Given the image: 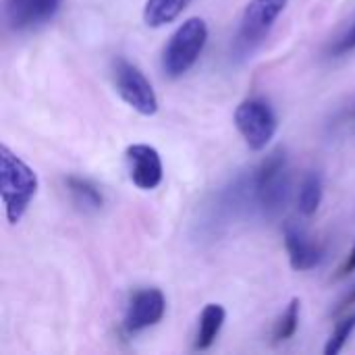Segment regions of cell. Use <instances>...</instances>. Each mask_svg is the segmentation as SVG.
Returning <instances> with one entry per match:
<instances>
[{
    "mask_svg": "<svg viewBox=\"0 0 355 355\" xmlns=\"http://www.w3.org/2000/svg\"><path fill=\"white\" fill-rule=\"evenodd\" d=\"M227 320V310L220 304H208L200 314V329L196 337V349L206 352L214 345L218 333L223 331V324Z\"/></svg>",
    "mask_w": 355,
    "mask_h": 355,
    "instance_id": "obj_12",
    "label": "cell"
},
{
    "mask_svg": "<svg viewBox=\"0 0 355 355\" xmlns=\"http://www.w3.org/2000/svg\"><path fill=\"white\" fill-rule=\"evenodd\" d=\"M37 185L35 171L15 156L6 146H0V196L10 225L21 223L37 193Z\"/></svg>",
    "mask_w": 355,
    "mask_h": 355,
    "instance_id": "obj_1",
    "label": "cell"
},
{
    "mask_svg": "<svg viewBox=\"0 0 355 355\" xmlns=\"http://www.w3.org/2000/svg\"><path fill=\"white\" fill-rule=\"evenodd\" d=\"M283 237H285V248H287L289 262H291L293 270L306 272V270H314L316 266L322 264L324 248L318 241H312L304 233L302 227H297L295 223H285Z\"/></svg>",
    "mask_w": 355,
    "mask_h": 355,
    "instance_id": "obj_10",
    "label": "cell"
},
{
    "mask_svg": "<svg viewBox=\"0 0 355 355\" xmlns=\"http://www.w3.org/2000/svg\"><path fill=\"white\" fill-rule=\"evenodd\" d=\"M125 158L129 166V177L135 187L144 191H152L162 183L164 168L156 148L148 144H131L125 152Z\"/></svg>",
    "mask_w": 355,
    "mask_h": 355,
    "instance_id": "obj_8",
    "label": "cell"
},
{
    "mask_svg": "<svg viewBox=\"0 0 355 355\" xmlns=\"http://www.w3.org/2000/svg\"><path fill=\"white\" fill-rule=\"evenodd\" d=\"M254 200L266 216H277L289 202L291 177L285 150H275L254 173Z\"/></svg>",
    "mask_w": 355,
    "mask_h": 355,
    "instance_id": "obj_2",
    "label": "cell"
},
{
    "mask_svg": "<svg viewBox=\"0 0 355 355\" xmlns=\"http://www.w3.org/2000/svg\"><path fill=\"white\" fill-rule=\"evenodd\" d=\"M354 331H355V314L347 316V318H343L341 322H337V327H335V331H333V335H331V339H329V343H327V347H324V354L327 355L341 354V349L345 347V343L349 341V337L354 335Z\"/></svg>",
    "mask_w": 355,
    "mask_h": 355,
    "instance_id": "obj_16",
    "label": "cell"
},
{
    "mask_svg": "<svg viewBox=\"0 0 355 355\" xmlns=\"http://www.w3.org/2000/svg\"><path fill=\"white\" fill-rule=\"evenodd\" d=\"M191 0H148L144 6V21L148 27H164L179 19Z\"/></svg>",
    "mask_w": 355,
    "mask_h": 355,
    "instance_id": "obj_13",
    "label": "cell"
},
{
    "mask_svg": "<svg viewBox=\"0 0 355 355\" xmlns=\"http://www.w3.org/2000/svg\"><path fill=\"white\" fill-rule=\"evenodd\" d=\"M62 0H4V21L12 31H27L54 19Z\"/></svg>",
    "mask_w": 355,
    "mask_h": 355,
    "instance_id": "obj_9",
    "label": "cell"
},
{
    "mask_svg": "<svg viewBox=\"0 0 355 355\" xmlns=\"http://www.w3.org/2000/svg\"><path fill=\"white\" fill-rule=\"evenodd\" d=\"M64 185H67V191H69L73 204L81 212L94 214V212H100L102 210L104 196H102V191L89 179H83V177H77V175H69L64 179Z\"/></svg>",
    "mask_w": 355,
    "mask_h": 355,
    "instance_id": "obj_11",
    "label": "cell"
},
{
    "mask_svg": "<svg viewBox=\"0 0 355 355\" xmlns=\"http://www.w3.org/2000/svg\"><path fill=\"white\" fill-rule=\"evenodd\" d=\"M322 202V177L318 173H308L300 185V212L304 216H314Z\"/></svg>",
    "mask_w": 355,
    "mask_h": 355,
    "instance_id": "obj_14",
    "label": "cell"
},
{
    "mask_svg": "<svg viewBox=\"0 0 355 355\" xmlns=\"http://www.w3.org/2000/svg\"><path fill=\"white\" fill-rule=\"evenodd\" d=\"M112 79L123 102L129 104L135 112L144 116H154L158 112L156 92L139 67L119 56L112 60Z\"/></svg>",
    "mask_w": 355,
    "mask_h": 355,
    "instance_id": "obj_6",
    "label": "cell"
},
{
    "mask_svg": "<svg viewBox=\"0 0 355 355\" xmlns=\"http://www.w3.org/2000/svg\"><path fill=\"white\" fill-rule=\"evenodd\" d=\"M354 272H355V245H354V250L349 252L347 260L343 262V266L339 268L337 279H345V277H349V275H354Z\"/></svg>",
    "mask_w": 355,
    "mask_h": 355,
    "instance_id": "obj_18",
    "label": "cell"
},
{
    "mask_svg": "<svg viewBox=\"0 0 355 355\" xmlns=\"http://www.w3.org/2000/svg\"><path fill=\"white\" fill-rule=\"evenodd\" d=\"M166 312V300L162 295L160 289H139L133 293L127 312H125V320H123V329L129 335H135L139 331H146L154 324H158L164 318Z\"/></svg>",
    "mask_w": 355,
    "mask_h": 355,
    "instance_id": "obj_7",
    "label": "cell"
},
{
    "mask_svg": "<svg viewBox=\"0 0 355 355\" xmlns=\"http://www.w3.org/2000/svg\"><path fill=\"white\" fill-rule=\"evenodd\" d=\"M235 127L245 139L248 148L262 152L277 135L279 121L272 106L262 98H248L235 108Z\"/></svg>",
    "mask_w": 355,
    "mask_h": 355,
    "instance_id": "obj_5",
    "label": "cell"
},
{
    "mask_svg": "<svg viewBox=\"0 0 355 355\" xmlns=\"http://www.w3.org/2000/svg\"><path fill=\"white\" fill-rule=\"evenodd\" d=\"M300 300L293 297L287 306V310L283 312V316L277 320L275 324V331H272V339L275 343H285L289 339L295 337L297 329H300Z\"/></svg>",
    "mask_w": 355,
    "mask_h": 355,
    "instance_id": "obj_15",
    "label": "cell"
},
{
    "mask_svg": "<svg viewBox=\"0 0 355 355\" xmlns=\"http://www.w3.org/2000/svg\"><path fill=\"white\" fill-rule=\"evenodd\" d=\"M352 306H355V287L347 293V297L339 304V308L335 310V314H341V312H345L347 308H352Z\"/></svg>",
    "mask_w": 355,
    "mask_h": 355,
    "instance_id": "obj_19",
    "label": "cell"
},
{
    "mask_svg": "<svg viewBox=\"0 0 355 355\" xmlns=\"http://www.w3.org/2000/svg\"><path fill=\"white\" fill-rule=\"evenodd\" d=\"M352 50H355V23L354 27L335 44L333 54H335V56H343V54H347V52H352Z\"/></svg>",
    "mask_w": 355,
    "mask_h": 355,
    "instance_id": "obj_17",
    "label": "cell"
},
{
    "mask_svg": "<svg viewBox=\"0 0 355 355\" xmlns=\"http://www.w3.org/2000/svg\"><path fill=\"white\" fill-rule=\"evenodd\" d=\"M289 0H250L235 37V52L245 56L254 52L270 33L277 19L287 8Z\"/></svg>",
    "mask_w": 355,
    "mask_h": 355,
    "instance_id": "obj_4",
    "label": "cell"
},
{
    "mask_svg": "<svg viewBox=\"0 0 355 355\" xmlns=\"http://www.w3.org/2000/svg\"><path fill=\"white\" fill-rule=\"evenodd\" d=\"M208 42V25L200 17L183 21L171 35L162 52V71L166 77H183L200 58Z\"/></svg>",
    "mask_w": 355,
    "mask_h": 355,
    "instance_id": "obj_3",
    "label": "cell"
}]
</instances>
